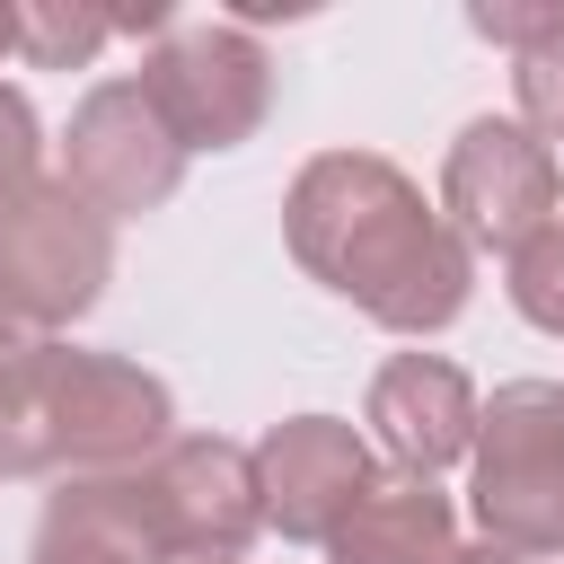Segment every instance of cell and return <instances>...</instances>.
I'll use <instances>...</instances> for the list:
<instances>
[{"instance_id": "1", "label": "cell", "mask_w": 564, "mask_h": 564, "mask_svg": "<svg viewBox=\"0 0 564 564\" xmlns=\"http://www.w3.org/2000/svg\"><path fill=\"white\" fill-rule=\"evenodd\" d=\"M282 238L308 282L388 335H441L476 291V247L379 150H317L282 194Z\"/></svg>"}, {"instance_id": "2", "label": "cell", "mask_w": 564, "mask_h": 564, "mask_svg": "<svg viewBox=\"0 0 564 564\" xmlns=\"http://www.w3.org/2000/svg\"><path fill=\"white\" fill-rule=\"evenodd\" d=\"M167 441H176V397L159 370L123 361V352L26 335L0 361V476L9 485L132 476Z\"/></svg>"}, {"instance_id": "3", "label": "cell", "mask_w": 564, "mask_h": 564, "mask_svg": "<svg viewBox=\"0 0 564 564\" xmlns=\"http://www.w3.org/2000/svg\"><path fill=\"white\" fill-rule=\"evenodd\" d=\"M467 511L485 546L502 555H564V388L555 379H511L476 414L467 449Z\"/></svg>"}, {"instance_id": "4", "label": "cell", "mask_w": 564, "mask_h": 564, "mask_svg": "<svg viewBox=\"0 0 564 564\" xmlns=\"http://www.w3.org/2000/svg\"><path fill=\"white\" fill-rule=\"evenodd\" d=\"M106 282H115V220L79 203L62 176H44L0 212V308L26 335H62L106 300Z\"/></svg>"}, {"instance_id": "5", "label": "cell", "mask_w": 564, "mask_h": 564, "mask_svg": "<svg viewBox=\"0 0 564 564\" xmlns=\"http://www.w3.org/2000/svg\"><path fill=\"white\" fill-rule=\"evenodd\" d=\"M141 88L167 115V132L194 150H238L256 141V123L273 115V62L247 26L229 18H176L167 35H150L141 53Z\"/></svg>"}, {"instance_id": "6", "label": "cell", "mask_w": 564, "mask_h": 564, "mask_svg": "<svg viewBox=\"0 0 564 564\" xmlns=\"http://www.w3.org/2000/svg\"><path fill=\"white\" fill-rule=\"evenodd\" d=\"M564 159L520 123V115H476L449 159H441V220L467 238V247H494V256H520L538 229H555L564 212Z\"/></svg>"}, {"instance_id": "7", "label": "cell", "mask_w": 564, "mask_h": 564, "mask_svg": "<svg viewBox=\"0 0 564 564\" xmlns=\"http://www.w3.org/2000/svg\"><path fill=\"white\" fill-rule=\"evenodd\" d=\"M132 494H141L167 564H238L264 529L256 449H238L220 432H176L150 467H132Z\"/></svg>"}, {"instance_id": "8", "label": "cell", "mask_w": 564, "mask_h": 564, "mask_svg": "<svg viewBox=\"0 0 564 564\" xmlns=\"http://www.w3.org/2000/svg\"><path fill=\"white\" fill-rule=\"evenodd\" d=\"M62 185H70L79 203H97L106 220L159 212V203L185 185V141L167 132V115L150 106L141 79H97V88L70 106Z\"/></svg>"}, {"instance_id": "9", "label": "cell", "mask_w": 564, "mask_h": 564, "mask_svg": "<svg viewBox=\"0 0 564 564\" xmlns=\"http://www.w3.org/2000/svg\"><path fill=\"white\" fill-rule=\"evenodd\" d=\"M379 458L352 423L335 414H282L256 441V494H264V529H282L291 546H335L352 529V511L370 502Z\"/></svg>"}, {"instance_id": "10", "label": "cell", "mask_w": 564, "mask_h": 564, "mask_svg": "<svg viewBox=\"0 0 564 564\" xmlns=\"http://www.w3.org/2000/svg\"><path fill=\"white\" fill-rule=\"evenodd\" d=\"M476 414L485 405H476L467 370L441 361V352H397L370 379V432H379L397 476H432L441 485V467H458L476 449Z\"/></svg>"}, {"instance_id": "11", "label": "cell", "mask_w": 564, "mask_h": 564, "mask_svg": "<svg viewBox=\"0 0 564 564\" xmlns=\"http://www.w3.org/2000/svg\"><path fill=\"white\" fill-rule=\"evenodd\" d=\"M26 564H167V546L150 538L132 476H70L62 494H44Z\"/></svg>"}, {"instance_id": "12", "label": "cell", "mask_w": 564, "mask_h": 564, "mask_svg": "<svg viewBox=\"0 0 564 564\" xmlns=\"http://www.w3.org/2000/svg\"><path fill=\"white\" fill-rule=\"evenodd\" d=\"M335 564H449L458 555V511L432 476H397L379 467L370 502L352 511V529L326 546Z\"/></svg>"}, {"instance_id": "13", "label": "cell", "mask_w": 564, "mask_h": 564, "mask_svg": "<svg viewBox=\"0 0 564 564\" xmlns=\"http://www.w3.org/2000/svg\"><path fill=\"white\" fill-rule=\"evenodd\" d=\"M467 26L520 53V123L564 159V0H538V9H520V0H476Z\"/></svg>"}, {"instance_id": "14", "label": "cell", "mask_w": 564, "mask_h": 564, "mask_svg": "<svg viewBox=\"0 0 564 564\" xmlns=\"http://www.w3.org/2000/svg\"><path fill=\"white\" fill-rule=\"evenodd\" d=\"M115 18L106 9H79V0H18V53L35 70H88L106 53Z\"/></svg>"}, {"instance_id": "15", "label": "cell", "mask_w": 564, "mask_h": 564, "mask_svg": "<svg viewBox=\"0 0 564 564\" xmlns=\"http://www.w3.org/2000/svg\"><path fill=\"white\" fill-rule=\"evenodd\" d=\"M511 308H520L538 335H564V220L538 229V238L511 256Z\"/></svg>"}, {"instance_id": "16", "label": "cell", "mask_w": 564, "mask_h": 564, "mask_svg": "<svg viewBox=\"0 0 564 564\" xmlns=\"http://www.w3.org/2000/svg\"><path fill=\"white\" fill-rule=\"evenodd\" d=\"M35 185H44V123H35L26 88L0 79V212H9L18 194H35Z\"/></svg>"}, {"instance_id": "17", "label": "cell", "mask_w": 564, "mask_h": 564, "mask_svg": "<svg viewBox=\"0 0 564 564\" xmlns=\"http://www.w3.org/2000/svg\"><path fill=\"white\" fill-rule=\"evenodd\" d=\"M449 564H520V555H502V546H485V538H476V546H458Z\"/></svg>"}, {"instance_id": "18", "label": "cell", "mask_w": 564, "mask_h": 564, "mask_svg": "<svg viewBox=\"0 0 564 564\" xmlns=\"http://www.w3.org/2000/svg\"><path fill=\"white\" fill-rule=\"evenodd\" d=\"M0 53H18V0H0Z\"/></svg>"}, {"instance_id": "19", "label": "cell", "mask_w": 564, "mask_h": 564, "mask_svg": "<svg viewBox=\"0 0 564 564\" xmlns=\"http://www.w3.org/2000/svg\"><path fill=\"white\" fill-rule=\"evenodd\" d=\"M18 344H26V326H18V317H9V308H0V361H9V352H18Z\"/></svg>"}]
</instances>
